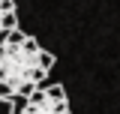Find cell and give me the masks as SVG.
<instances>
[{"instance_id": "6da1fadb", "label": "cell", "mask_w": 120, "mask_h": 114, "mask_svg": "<svg viewBox=\"0 0 120 114\" xmlns=\"http://www.w3.org/2000/svg\"><path fill=\"white\" fill-rule=\"evenodd\" d=\"M54 54L51 51H45L42 45L36 42L33 36H24L21 42L15 45H6L3 42V54H0V81H6V84H12V93L18 84H42L45 75L54 69Z\"/></svg>"}, {"instance_id": "7a4b0ae2", "label": "cell", "mask_w": 120, "mask_h": 114, "mask_svg": "<svg viewBox=\"0 0 120 114\" xmlns=\"http://www.w3.org/2000/svg\"><path fill=\"white\" fill-rule=\"evenodd\" d=\"M18 27V12H3L0 15V30H15Z\"/></svg>"}, {"instance_id": "3957f363", "label": "cell", "mask_w": 120, "mask_h": 114, "mask_svg": "<svg viewBox=\"0 0 120 114\" xmlns=\"http://www.w3.org/2000/svg\"><path fill=\"white\" fill-rule=\"evenodd\" d=\"M0 114H15V99H0Z\"/></svg>"}]
</instances>
